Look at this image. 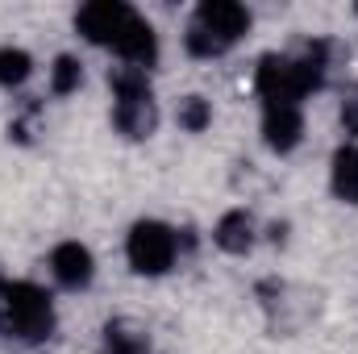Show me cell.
<instances>
[{
	"label": "cell",
	"instance_id": "obj_1",
	"mask_svg": "<svg viewBox=\"0 0 358 354\" xmlns=\"http://www.w3.org/2000/svg\"><path fill=\"white\" fill-rule=\"evenodd\" d=\"M76 29L96 42V46H108V50H117L129 67H155V59H159V38H155V29L146 25V17H138L129 4H121V0H92L84 4L80 13H76Z\"/></svg>",
	"mask_w": 358,
	"mask_h": 354
},
{
	"label": "cell",
	"instance_id": "obj_2",
	"mask_svg": "<svg viewBox=\"0 0 358 354\" xmlns=\"http://www.w3.org/2000/svg\"><path fill=\"white\" fill-rule=\"evenodd\" d=\"M325 67H329L325 42H313L300 55H263L255 71V88L267 104H300L308 92L325 84Z\"/></svg>",
	"mask_w": 358,
	"mask_h": 354
},
{
	"label": "cell",
	"instance_id": "obj_3",
	"mask_svg": "<svg viewBox=\"0 0 358 354\" xmlns=\"http://www.w3.org/2000/svg\"><path fill=\"white\" fill-rule=\"evenodd\" d=\"M108 84H113V96H117V108H113V121L125 138H150L155 125H159V108H155V92H150V80L142 67H113L108 71Z\"/></svg>",
	"mask_w": 358,
	"mask_h": 354
},
{
	"label": "cell",
	"instance_id": "obj_4",
	"mask_svg": "<svg viewBox=\"0 0 358 354\" xmlns=\"http://www.w3.org/2000/svg\"><path fill=\"white\" fill-rule=\"evenodd\" d=\"M4 309H8V330L21 342H46L55 334V304L38 283H13L4 292Z\"/></svg>",
	"mask_w": 358,
	"mask_h": 354
},
{
	"label": "cell",
	"instance_id": "obj_5",
	"mask_svg": "<svg viewBox=\"0 0 358 354\" xmlns=\"http://www.w3.org/2000/svg\"><path fill=\"white\" fill-rule=\"evenodd\" d=\"M176 250H179L176 229L163 225V221H138L129 229V242H125V255H129V263H134L138 275H163V271H171Z\"/></svg>",
	"mask_w": 358,
	"mask_h": 354
},
{
	"label": "cell",
	"instance_id": "obj_6",
	"mask_svg": "<svg viewBox=\"0 0 358 354\" xmlns=\"http://www.w3.org/2000/svg\"><path fill=\"white\" fill-rule=\"evenodd\" d=\"M192 25H200V29H208L225 50L250 29V13H246V4H238V0H204L200 8H196V21Z\"/></svg>",
	"mask_w": 358,
	"mask_h": 354
},
{
	"label": "cell",
	"instance_id": "obj_7",
	"mask_svg": "<svg viewBox=\"0 0 358 354\" xmlns=\"http://www.w3.org/2000/svg\"><path fill=\"white\" fill-rule=\"evenodd\" d=\"M300 134H304L300 104H267V113H263V142H267L275 155L296 150Z\"/></svg>",
	"mask_w": 358,
	"mask_h": 354
},
{
	"label": "cell",
	"instance_id": "obj_8",
	"mask_svg": "<svg viewBox=\"0 0 358 354\" xmlns=\"http://www.w3.org/2000/svg\"><path fill=\"white\" fill-rule=\"evenodd\" d=\"M50 271H55V279L63 283V288H88L92 283V250L88 246H80V242H63V246H55V255H50Z\"/></svg>",
	"mask_w": 358,
	"mask_h": 354
},
{
	"label": "cell",
	"instance_id": "obj_9",
	"mask_svg": "<svg viewBox=\"0 0 358 354\" xmlns=\"http://www.w3.org/2000/svg\"><path fill=\"white\" fill-rule=\"evenodd\" d=\"M213 238H217L221 250H229V255H246V250L255 246V221H250V213H242V208L225 213V217L217 221Z\"/></svg>",
	"mask_w": 358,
	"mask_h": 354
},
{
	"label": "cell",
	"instance_id": "obj_10",
	"mask_svg": "<svg viewBox=\"0 0 358 354\" xmlns=\"http://www.w3.org/2000/svg\"><path fill=\"white\" fill-rule=\"evenodd\" d=\"M334 192L346 204H358V146H342L334 155Z\"/></svg>",
	"mask_w": 358,
	"mask_h": 354
},
{
	"label": "cell",
	"instance_id": "obj_11",
	"mask_svg": "<svg viewBox=\"0 0 358 354\" xmlns=\"http://www.w3.org/2000/svg\"><path fill=\"white\" fill-rule=\"evenodd\" d=\"M29 71H34V59H29L25 50H17V46H4V50H0V84H4V88L25 84Z\"/></svg>",
	"mask_w": 358,
	"mask_h": 354
},
{
	"label": "cell",
	"instance_id": "obj_12",
	"mask_svg": "<svg viewBox=\"0 0 358 354\" xmlns=\"http://www.w3.org/2000/svg\"><path fill=\"white\" fill-rule=\"evenodd\" d=\"M104 334H108V354H146V338L125 321H113Z\"/></svg>",
	"mask_w": 358,
	"mask_h": 354
},
{
	"label": "cell",
	"instance_id": "obj_13",
	"mask_svg": "<svg viewBox=\"0 0 358 354\" xmlns=\"http://www.w3.org/2000/svg\"><path fill=\"white\" fill-rule=\"evenodd\" d=\"M80 80H84V67H80L71 55H59V59H55V67H50V92L67 96V92L80 88Z\"/></svg>",
	"mask_w": 358,
	"mask_h": 354
},
{
	"label": "cell",
	"instance_id": "obj_14",
	"mask_svg": "<svg viewBox=\"0 0 358 354\" xmlns=\"http://www.w3.org/2000/svg\"><path fill=\"white\" fill-rule=\"evenodd\" d=\"M208 121H213V108H208L204 96H183V100H179V125H183L187 134H200Z\"/></svg>",
	"mask_w": 358,
	"mask_h": 354
},
{
	"label": "cell",
	"instance_id": "obj_15",
	"mask_svg": "<svg viewBox=\"0 0 358 354\" xmlns=\"http://www.w3.org/2000/svg\"><path fill=\"white\" fill-rule=\"evenodd\" d=\"M342 129L358 138V84H350L342 96Z\"/></svg>",
	"mask_w": 358,
	"mask_h": 354
}]
</instances>
